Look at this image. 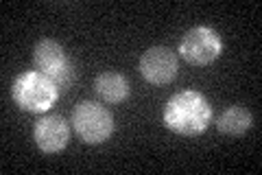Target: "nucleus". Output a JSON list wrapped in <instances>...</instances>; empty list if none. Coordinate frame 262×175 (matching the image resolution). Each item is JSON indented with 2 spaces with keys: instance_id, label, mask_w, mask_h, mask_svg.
<instances>
[{
  "instance_id": "nucleus-1",
  "label": "nucleus",
  "mask_w": 262,
  "mask_h": 175,
  "mask_svg": "<svg viewBox=\"0 0 262 175\" xmlns=\"http://www.w3.org/2000/svg\"><path fill=\"white\" fill-rule=\"evenodd\" d=\"M164 125L179 136H201L212 123V107L208 99L196 90H184L173 94L164 105Z\"/></svg>"
},
{
  "instance_id": "nucleus-7",
  "label": "nucleus",
  "mask_w": 262,
  "mask_h": 175,
  "mask_svg": "<svg viewBox=\"0 0 262 175\" xmlns=\"http://www.w3.org/2000/svg\"><path fill=\"white\" fill-rule=\"evenodd\" d=\"M33 140L42 153H59L70 140V127L57 114L42 116L33 125Z\"/></svg>"
},
{
  "instance_id": "nucleus-9",
  "label": "nucleus",
  "mask_w": 262,
  "mask_h": 175,
  "mask_svg": "<svg viewBox=\"0 0 262 175\" xmlns=\"http://www.w3.org/2000/svg\"><path fill=\"white\" fill-rule=\"evenodd\" d=\"M251 125H253V116H251V112L247 110V107L232 105V107H227V110L219 116L216 127H219L221 134L236 138V136L247 134Z\"/></svg>"
},
{
  "instance_id": "nucleus-6",
  "label": "nucleus",
  "mask_w": 262,
  "mask_h": 175,
  "mask_svg": "<svg viewBox=\"0 0 262 175\" xmlns=\"http://www.w3.org/2000/svg\"><path fill=\"white\" fill-rule=\"evenodd\" d=\"M177 55L166 46H151L140 57V74L151 86H166L177 77Z\"/></svg>"
},
{
  "instance_id": "nucleus-8",
  "label": "nucleus",
  "mask_w": 262,
  "mask_h": 175,
  "mask_svg": "<svg viewBox=\"0 0 262 175\" xmlns=\"http://www.w3.org/2000/svg\"><path fill=\"white\" fill-rule=\"evenodd\" d=\"M94 92L105 103H122L129 96V83L120 72L105 70L94 79Z\"/></svg>"
},
{
  "instance_id": "nucleus-3",
  "label": "nucleus",
  "mask_w": 262,
  "mask_h": 175,
  "mask_svg": "<svg viewBox=\"0 0 262 175\" xmlns=\"http://www.w3.org/2000/svg\"><path fill=\"white\" fill-rule=\"evenodd\" d=\"M33 66L35 70L55 81L59 92H66L75 81V66L68 60L63 46L55 40H39L33 48Z\"/></svg>"
},
{
  "instance_id": "nucleus-2",
  "label": "nucleus",
  "mask_w": 262,
  "mask_h": 175,
  "mask_svg": "<svg viewBox=\"0 0 262 175\" xmlns=\"http://www.w3.org/2000/svg\"><path fill=\"white\" fill-rule=\"evenodd\" d=\"M11 99L24 112L44 114L57 103L59 88L55 86L53 79H48L39 70H27L13 79Z\"/></svg>"
},
{
  "instance_id": "nucleus-5",
  "label": "nucleus",
  "mask_w": 262,
  "mask_h": 175,
  "mask_svg": "<svg viewBox=\"0 0 262 175\" xmlns=\"http://www.w3.org/2000/svg\"><path fill=\"white\" fill-rule=\"evenodd\" d=\"M177 53L184 57V62L192 66H208L223 53V42L214 29L194 27L182 37Z\"/></svg>"
},
{
  "instance_id": "nucleus-4",
  "label": "nucleus",
  "mask_w": 262,
  "mask_h": 175,
  "mask_svg": "<svg viewBox=\"0 0 262 175\" xmlns=\"http://www.w3.org/2000/svg\"><path fill=\"white\" fill-rule=\"evenodd\" d=\"M72 127L85 145H103L114 134V119L96 101H83L72 110Z\"/></svg>"
}]
</instances>
